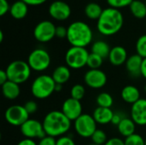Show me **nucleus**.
Segmentation results:
<instances>
[{"mask_svg":"<svg viewBox=\"0 0 146 145\" xmlns=\"http://www.w3.org/2000/svg\"><path fill=\"white\" fill-rule=\"evenodd\" d=\"M124 17L122 13L115 8L104 9L97 21L98 31L104 36H112L117 33L123 26Z\"/></svg>","mask_w":146,"mask_h":145,"instance_id":"obj_1","label":"nucleus"},{"mask_svg":"<svg viewBox=\"0 0 146 145\" xmlns=\"http://www.w3.org/2000/svg\"><path fill=\"white\" fill-rule=\"evenodd\" d=\"M43 126L47 136L60 138L64 136L71 127V121L61 110L49 112L43 120Z\"/></svg>","mask_w":146,"mask_h":145,"instance_id":"obj_2","label":"nucleus"},{"mask_svg":"<svg viewBox=\"0 0 146 145\" xmlns=\"http://www.w3.org/2000/svg\"><path fill=\"white\" fill-rule=\"evenodd\" d=\"M92 31L86 22L74 21L68 27L67 39L72 46L86 48L92 43Z\"/></svg>","mask_w":146,"mask_h":145,"instance_id":"obj_3","label":"nucleus"},{"mask_svg":"<svg viewBox=\"0 0 146 145\" xmlns=\"http://www.w3.org/2000/svg\"><path fill=\"white\" fill-rule=\"evenodd\" d=\"M56 85L51 75L41 74L33 81L31 92L37 99H46L55 92Z\"/></svg>","mask_w":146,"mask_h":145,"instance_id":"obj_4","label":"nucleus"},{"mask_svg":"<svg viewBox=\"0 0 146 145\" xmlns=\"http://www.w3.org/2000/svg\"><path fill=\"white\" fill-rule=\"evenodd\" d=\"M6 73L9 80L21 85L28 80L31 75V68L27 62L16 60L11 62L6 68Z\"/></svg>","mask_w":146,"mask_h":145,"instance_id":"obj_5","label":"nucleus"},{"mask_svg":"<svg viewBox=\"0 0 146 145\" xmlns=\"http://www.w3.org/2000/svg\"><path fill=\"white\" fill-rule=\"evenodd\" d=\"M89 55L86 48L71 46L65 54L66 66L72 69H80L86 66Z\"/></svg>","mask_w":146,"mask_h":145,"instance_id":"obj_6","label":"nucleus"},{"mask_svg":"<svg viewBox=\"0 0 146 145\" xmlns=\"http://www.w3.org/2000/svg\"><path fill=\"white\" fill-rule=\"evenodd\" d=\"M50 62L51 58L49 52L41 48L33 50L27 58V63L31 69L36 72L45 71L50 67Z\"/></svg>","mask_w":146,"mask_h":145,"instance_id":"obj_7","label":"nucleus"},{"mask_svg":"<svg viewBox=\"0 0 146 145\" xmlns=\"http://www.w3.org/2000/svg\"><path fill=\"white\" fill-rule=\"evenodd\" d=\"M74 130L81 138H91L97 128V122L92 115L82 114L76 121H74Z\"/></svg>","mask_w":146,"mask_h":145,"instance_id":"obj_8","label":"nucleus"},{"mask_svg":"<svg viewBox=\"0 0 146 145\" xmlns=\"http://www.w3.org/2000/svg\"><path fill=\"white\" fill-rule=\"evenodd\" d=\"M29 115L24 106L12 105L6 109L4 118L9 125L21 127L29 119Z\"/></svg>","mask_w":146,"mask_h":145,"instance_id":"obj_9","label":"nucleus"},{"mask_svg":"<svg viewBox=\"0 0 146 145\" xmlns=\"http://www.w3.org/2000/svg\"><path fill=\"white\" fill-rule=\"evenodd\" d=\"M56 26L50 21L38 22L33 29V36L40 43H47L56 36Z\"/></svg>","mask_w":146,"mask_h":145,"instance_id":"obj_10","label":"nucleus"},{"mask_svg":"<svg viewBox=\"0 0 146 145\" xmlns=\"http://www.w3.org/2000/svg\"><path fill=\"white\" fill-rule=\"evenodd\" d=\"M21 132L25 137V138L30 139H41L46 136L43 123L34 120L28 119L21 127Z\"/></svg>","mask_w":146,"mask_h":145,"instance_id":"obj_11","label":"nucleus"},{"mask_svg":"<svg viewBox=\"0 0 146 145\" xmlns=\"http://www.w3.org/2000/svg\"><path fill=\"white\" fill-rule=\"evenodd\" d=\"M107 75L101 69H89L84 75V81L92 89H101L107 84Z\"/></svg>","mask_w":146,"mask_h":145,"instance_id":"obj_12","label":"nucleus"},{"mask_svg":"<svg viewBox=\"0 0 146 145\" xmlns=\"http://www.w3.org/2000/svg\"><path fill=\"white\" fill-rule=\"evenodd\" d=\"M61 111L71 121H74L82 115V105L80 101L69 97L63 102Z\"/></svg>","mask_w":146,"mask_h":145,"instance_id":"obj_13","label":"nucleus"},{"mask_svg":"<svg viewBox=\"0 0 146 145\" xmlns=\"http://www.w3.org/2000/svg\"><path fill=\"white\" fill-rule=\"evenodd\" d=\"M49 14L56 21H65L71 15V8L63 1H54L50 4Z\"/></svg>","mask_w":146,"mask_h":145,"instance_id":"obj_14","label":"nucleus"},{"mask_svg":"<svg viewBox=\"0 0 146 145\" xmlns=\"http://www.w3.org/2000/svg\"><path fill=\"white\" fill-rule=\"evenodd\" d=\"M131 119L137 126H146V99L140 98L131 107Z\"/></svg>","mask_w":146,"mask_h":145,"instance_id":"obj_15","label":"nucleus"},{"mask_svg":"<svg viewBox=\"0 0 146 145\" xmlns=\"http://www.w3.org/2000/svg\"><path fill=\"white\" fill-rule=\"evenodd\" d=\"M110 62L114 66H121L126 63L128 56L126 49L122 46L117 45L111 48L110 56H109Z\"/></svg>","mask_w":146,"mask_h":145,"instance_id":"obj_16","label":"nucleus"},{"mask_svg":"<svg viewBox=\"0 0 146 145\" xmlns=\"http://www.w3.org/2000/svg\"><path fill=\"white\" fill-rule=\"evenodd\" d=\"M142 62H143V58L140 56H139L138 54L132 55L127 58L125 63L126 69L132 76L138 77L141 75Z\"/></svg>","mask_w":146,"mask_h":145,"instance_id":"obj_17","label":"nucleus"},{"mask_svg":"<svg viewBox=\"0 0 146 145\" xmlns=\"http://www.w3.org/2000/svg\"><path fill=\"white\" fill-rule=\"evenodd\" d=\"M113 115L114 112L111 109L102 107H98L97 109H95L92 114V116L97 124L100 125H107L111 123Z\"/></svg>","mask_w":146,"mask_h":145,"instance_id":"obj_18","label":"nucleus"},{"mask_svg":"<svg viewBox=\"0 0 146 145\" xmlns=\"http://www.w3.org/2000/svg\"><path fill=\"white\" fill-rule=\"evenodd\" d=\"M122 100L129 104H133L140 99V91L134 85H126L121 92Z\"/></svg>","mask_w":146,"mask_h":145,"instance_id":"obj_19","label":"nucleus"},{"mask_svg":"<svg viewBox=\"0 0 146 145\" xmlns=\"http://www.w3.org/2000/svg\"><path fill=\"white\" fill-rule=\"evenodd\" d=\"M51 76L54 81L56 82V84L64 85L70 79L71 77L70 68L68 66H64V65L58 66L55 68Z\"/></svg>","mask_w":146,"mask_h":145,"instance_id":"obj_20","label":"nucleus"},{"mask_svg":"<svg viewBox=\"0 0 146 145\" xmlns=\"http://www.w3.org/2000/svg\"><path fill=\"white\" fill-rule=\"evenodd\" d=\"M27 13H28V5L26 3H24L22 0H18L10 5L9 14L13 18L16 20H21L25 18Z\"/></svg>","mask_w":146,"mask_h":145,"instance_id":"obj_21","label":"nucleus"},{"mask_svg":"<svg viewBox=\"0 0 146 145\" xmlns=\"http://www.w3.org/2000/svg\"><path fill=\"white\" fill-rule=\"evenodd\" d=\"M2 92L5 98L9 100H15L21 94L20 85L8 80L2 85Z\"/></svg>","mask_w":146,"mask_h":145,"instance_id":"obj_22","label":"nucleus"},{"mask_svg":"<svg viewBox=\"0 0 146 145\" xmlns=\"http://www.w3.org/2000/svg\"><path fill=\"white\" fill-rule=\"evenodd\" d=\"M136 126L137 125L131 118L125 117L121 121V122L117 126V129L121 136L127 138L135 133Z\"/></svg>","mask_w":146,"mask_h":145,"instance_id":"obj_23","label":"nucleus"},{"mask_svg":"<svg viewBox=\"0 0 146 145\" xmlns=\"http://www.w3.org/2000/svg\"><path fill=\"white\" fill-rule=\"evenodd\" d=\"M111 48L110 45L103 40H98L92 45V53L97 54L102 58H107L110 56Z\"/></svg>","mask_w":146,"mask_h":145,"instance_id":"obj_24","label":"nucleus"},{"mask_svg":"<svg viewBox=\"0 0 146 145\" xmlns=\"http://www.w3.org/2000/svg\"><path fill=\"white\" fill-rule=\"evenodd\" d=\"M104 9L96 2H92L86 4L85 7V14L91 20H98L101 16Z\"/></svg>","mask_w":146,"mask_h":145,"instance_id":"obj_25","label":"nucleus"},{"mask_svg":"<svg viewBox=\"0 0 146 145\" xmlns=\"http://www.w3.org/2000/svg\"><path fill=\"white\" fill-rule=\"evenodd\" d=\"M133 15L138 19H143L146 16L145 3L140 0H133L129 6Z\"/></svg>","mask_w":146,"mask_h":145,"instance_id":"obj_26","label":"nucleus"},{"mask_svg":"<svg viewBox=\"0 0 146 145\" xmlns=\"http://www.w3.org/2000/svg\"><path fill=\"white\" fill-rule=\"evenodd\" d=\"M96 103L98 104V107L111 109V107L113 106V103H114V99H113V97L110 93L101 92L97 96Z\"/></svg>","mask_w":146,"mask_h":145,"instance_id":"obj_27","label":"nucleus"},{"mask_svg":"<svg viewBox=\"0 0 146 145\" xmlns=\"http://www.w3.org/2000/svg\"><path fill=\"white\" fill-rule=\"evenodd\" d=\"M103 62H104V58H102L97 54L91 52L87 60L86 66L90 69H99L100 67L103 65Z\"/></svg>","mask_w":146,"mask_h":145,"instance_id":"obj_28","label":"nucleus"},{"mask_svg":"<svg viewBox=\"0 0 146 145\" xmlns=\"http://www.w3.org/2000/svg\"><path fill=\"white\" fill-rule=\"evenodd\" d=\"M86 94V89L84 87V85H82L81 84H76L74 85H73V87L71 88L70 91V97L79 100L80 101L81 99L84 98Z\"/></svg>","mask_w":146,"mask_h":145,"instance_id":"obj_29","label":"nucleus"},{"mask_svg":"<svg viewBox=\"0 0 146 145\" xmlns=\"http://www.w3.org/2000/svg\"><path fill=\"white\" fill-rule=\"evenodd\" d=\"M91 138H92V143L99 145H104L109 140L107 138V135L104 132V131L101 129H97L92 134V136L91 137Z\"/></svg>","mask_w":146,"mask_h":145,"instance_id":"obj_30","label":"nucleus"},{"mask_svg":"<svg viewBox=\"0 0 146 145\" xmlns=\"http://www.w3.org/2000/svg\"><path fill=\"white\" fill-rule=\"evenodd\" d=\"M136 51L143 59L146 58V34L140 36L136 42Z\"/></svg>","mask_w":146,"mask_h":145,"instance_id":"obj_31","label":"nucleus"},{"mask_svg":"<svg viewBox=\"0 0 146 145\" xmlns=\"http://www.w3.org/2000/svg\"><path fill=\"white\" fill-rule=\"evenodd\" d=\"M124 144L125 145H145V139L141 135L134 133L127 138H125Z\"/></svg>","mask_w":146,"mask_h":145,"instance_id":"obj_32","label":"nucleus"},{"mask_svg":"<svg viewBox=\"0 0 146 145\" xmlns=\"http://www.w3.org/2000/svg\"><path fill=\"white\" fill-rule=\"evenodd\" d=\"M133 1V0H107V3L110 5V7L119 9L121 8L130 6Z\"/></svg>","mask_w":146,"mask_h":145,"instance_id":"obj_33","label":"nucleus"},{"mask_svg":"<svg viewBox=\"0 0 146 145\" xmlns=\"http://www.w3.org/2000/svg\"><path fill=\"white\" fill-rule=\"evenodd\" d=\"M23 106H24L25 109L27 111V113L29 115L34 114L38 110V104H37V103L35 101H33V100H30V101L26 102Z\"/></svg>","mask_w":146,"mask_h":145,"instance_id":"obj_34","label":"nucleus"},{"mask_svg":"<svg viewBox=\"0 0 146 145\" xmlns=\"http://www.w3.org/2000/svg\"><path fill=\"white\" fill-rule=\"evenodd\" d=\"M56 145H76L74 139L68 136H62L56 139Z\"/></svg>","mask_w":146,"mask_h":145,"instance_id":"obj_35","label":"nucleus"},{"mask_svg":"<svg viewBox=\"0 0 146 145\" xmlns=\"http://www.w3.org/2000/svg\"><path fill=\"white\" fill-rule=\"evenodd\" d=\"M38 145H56V138L46 135L43 138L39 139Z\"/></svg>","mask_w":146,"mask_h":145,"instance_id":"obj_36","label":"nucleus"},{"mask_svg":"<svg viewBox=\"0 0 146 145\" xmlns=\"http://www.w3.org/2000/svg\"><path fill=\"white\" fill-rule=\"evenodd\" d=\"M67 35H68V28H66L62 26H56V37H57L59 38H67Z\"/></svg>","mask_w":146,"mask_h":145,"instance_id":"obj_37","label":"nucleus"},{"mask_svg":"<svg viewBox=\"0 0 146 145\" xmlns=\"http://www.w3.org/2000/svg\"><path fill=\"white\" fill-rule=\"evenodd\" d=\"M10 6L7 0H0V15H4L7 12H9Z\"/></svg>","mask_w":146,"mask_h":145,"instance_id":"obj_38","label":"nucleus"},{"mask_svg":"<svg viewBox=\"0 0 146 145\" xmlns=\"http://www.w3.org/2000/svg\"><path fill=\"white\" fill-rule=\"evenodd\" d=\"M124 118H125V117L123 116L122 114H121V113H119V112H115V113H114V115H113V118H112V121H111V124H112L113 126H117L121 122V121H122Z\"/></svg>","mask_w":146,"mask_h":145,"instance_id":"obj_39","label":"nucleus"},{"mask_svg":"<svg viewBox=\"0 0 146 145\" xmlns=\"http://www.w3.org/2000/svg\"><path fill=\"white\" fill-rule=\"evenodd\" d=\"M104 145H125L124 141L119 138H111Z\"/></svg>","mask_w":146,"mask_h":145,"instance_id":"obj_40","label":"nucleus"},{"mask_svg":"<svg viewBox=\"0 0 146 145\" xmlns=\"http://www.w3.org/2000/svg\"><path fill=\"white\" fill-rule=\"evenodd\" d=\"M24 3H26L27 5L30 6H38V5H41L44 3L46 2V0H22Z\"/></svg>","mask_w":146,"mask_h":145,"instance_id":"obj_41","label":"nucleus"},{"mask_svg":"<svg viewBox=\"0 0 146 145\" xmlns=\"http://www.w3.org/2000/svg\"><path fill=\"white\" fill-rule=\"evenodd\" d=\"M8 80H9V79H8V75H7V73H6V70H3V69L0 70V85H3Z\"/></svg>","mask_w":146,"mask_h":145,"instance_id":"obj_42","label":"nucleus"},{"mask_svg":"<svg viewBox=\"0 0 146 145\" xmlns=\"http://www.w3.org/2000/svg\"><path fill=\"white\" fill-rule=\"evenodd\" d=\"M16 145H38V144L33 140L30 138H24L21 140Z\"/></svg>","mask_w":146,"mask_h":145,"instance_id":"obj_43","label":"nucleus"},{"mask_svg":"<svg viewBox=\"0 0 146 145\" xmlns=\"http://www.w3.org/2000/svg\"><path fill=\"white\" fill-rule=\"evenodd\" d=\"M141 76L146 79V58L143 59L142 68H141Z\"/></svg>","mask_w":146,"mask_h":145,"instance_id":"obj_44","label":"nucleus"},{"mask_svg":"<svg viewBox=\"0 0 146 145\" xmlns=\"http://www.w3.org/2000/svg\"><path fill=\"white\" fill-rule=\"evenodd\" d=\"M62 90V85L56 84V89H55V91L58 92V91H61Z\"/></svg>","mask_w":146,"mask_h":145,"instance_id":"obj_45","label":"nucleus"},{"mask_svg":"<svg viewBox=\"0 0 146 145\" xmlns=\"http://www.w3.org/2000/svg\"><path fill=\"white\" fill-rule=\"evenodd\" d=\"M3 40V31H0V43H2Z\"/></svg>","mask_w":146,"mask_h":145,"instance_id":"obj_46","label":"nucleus"},{"mask_svg":"<svg viewBox=\"0 0 146 145\" xmlns=\"http://www.w3.org/2000/svg\"><path fill=\"white\" fill-rule=\"evenodd\" d=\"M88 145H99V144H94V143H91V144H89Z\"/></svg>","mask_w":146,"mask_h":145,"instance_id":"obj_47","label":"nucleus"},{"mask_svg":"<svg viewBox=\"0 0 146 145\" xmlns=\"http://www.w3.org/2000/svg\"><path fill=\"white\" fill-rule=\"evenodd\" d=\"M145 92H146V85H145Z\"/></svg>","mask_w":146,"mask_h":145,"instance_id":"obj_48","label":"nucleus"},{"mask_svg":"<svg viewBox=\"0 0 146 145\" xmlns=\"http://www.w3.org/2000/svg\"><path fill=\"white\" fill-rule=\"evenodd\" d=\"M145 145H146V138L145 139Z\"/></svg>","mask_w":146,"mask_h":145,"instance_id":"obj_49","label":"nucleus"},{"mask_svg":"<svg viewBox=\"0 0 146 145\" xmlns=\"http://www.w3.org/2000/svg\"><path fill=\"white\" fill-rule=\"evenodd\" d=\"M145 6H146V0H145Z\"/></svg>","mask_w":146,"mask_h":145,"instance_id":"obj_50","label":"nucleus"},{"mask_svg":"<svg viewBox=\"0 0 146 145\" xmlns=\"http://www.w3.org/2000/svg\"><path fill=\"white\" fill-rule=\"evenodd\" d=\"M95 1H96V0H95Z\"/></svg>","mask_w":146,"mask_h":145,"instance_id":"obj_51","label":"nucleus"}]
</instances>
